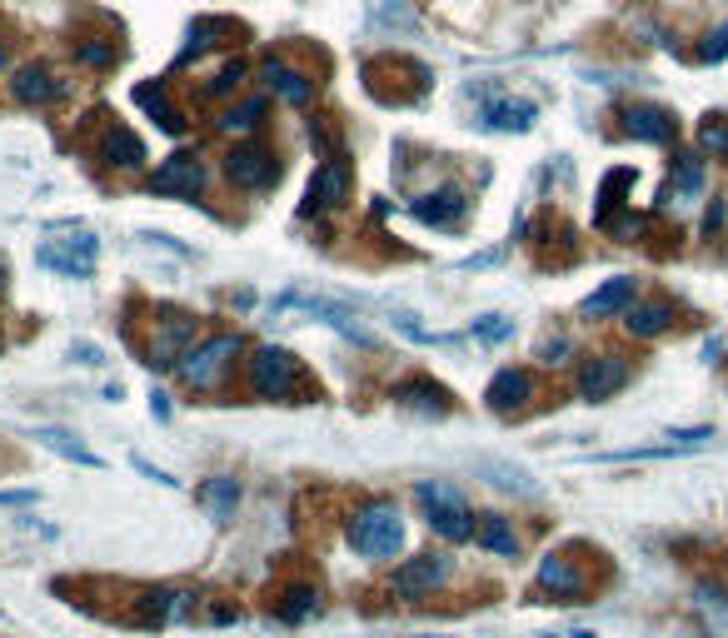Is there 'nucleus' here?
<instances>
[{
  "mask_svg": "<svg viewBox=\"0 0 728 638\" xmlns=\"http://www.w3.org/2000/svg\"><path fill=\"white\" fill-rule=\"evenodd\" d=\"M0 71H5V46H0Z\"/></svg>",
  "mask_w": 728,
  "mask_h": 638,
  "instance_id": "37998d69",
  "label": "nucleus"
},
{
  "mask_svg": "<svg viewBox=\"0 0 728 638\" xmlns=\"http://www.w3.org/2000/svg\"><path fill=\"white\" fill-rule=\"evenodd\" d=\"M240 85H245V60H225L220 71L210 75V81H205V100H220V95H235Z\"/></svg>",
  "mask_w": 728,
  "mask_h": 638,
  "instance_id": "c756f323",
  "label": "nucleus"
},
{
  "mask_svg": "<svg viewBox=\"0 0 728 638\" xmlns=\"http://www.w3.org/2000/svg\"><path fill=\"white\" fill-rule=\"evenodd\" d=\"M718 225H724V200H714V210H708V235H714Z\"/></svg>",
  "mask_w": 728,
  "mask_h": 638,
  "instance_id": "79ce46f5",
  "label": "nucleus"
},
{
  "mask_svg": "<svg viewBox=\"0 0 728 638\" xmlns=\"http://www.w3.org/2000/svg\"><path fill=\"white\" fill-rule=\"evenodd\" d=\"M71 355H75V359H81V365H106V359H100V349H95V344H85V340H81V344H75Z\"/></svg>",
  "mask_w": 728,
  "mask_h": 638,
  "instance_id": "4c0bfd02",
  "label": "nucleus"
},
{
  "mask_svg": "<svg viewBox=\"0 0 728 638\" xmlns=\"http://www.w3.org/2000/svg\"><path fill=\"white\" fill-rule=\"evenodd\" d=\"M350 185H354V170L344 155H329L325 165L310 175V189H305V214L315 210H335V205L350 200Z\"/></svg>",
  "mask_w": 728,
  "mask_h": 638,
  "instance_id": "39448f33",
  "label": "nucleus"
},
{
  "mask_svg": "<svg viewBox=\"0 0 728 638\" xmlns=\"http://www.w3.org/2000/svg\"><path fill=\"white\" fill-rule=\"evenodd\" d=\"M240 349H245V340H240V334H210V340L190 344L175 369H180V379H185L190 390L210 394V390H220V384H225V369L235 365Z\"/></svg>",
  "mask_w": 728,
  "mask_h": 638,
  "instance_id": "20e7f679",
  "label": "nucleus"
},
{
  "mask_svg": "<svg viewBox=\"0 0 728 638\" xmlns=\"http://www.w3.org/2000/svg\"><path fill=\"white\" fill-rule=\"evenodd\" d=\"M484 125H489V131H529V125H534V106H529V100H489V106H484Z\"/></svg>",
  "mask_w": 728,
  "mask_h": 638,
  "instance_id": "393cba45",
  "label": "nucleus"
},
{
  "mask_svg": "<svg viewBox=\"0 0 728 638\" xmlns=\"http://www.w3.org/2000/svg\"><path fill=\"white\" fill-rule=\"evenodd\" d=\"M674 324V305L669 299H644V305H629L623 309V330L634 334V340H654Z\"/></svg>",
  "mask_w": 728,
  "mask_h": 638,
  "instance_id": "6ab92c4d",
  "label": "nucleus"
},
{
  "mask_svg": "<svg viewBox=\"0 0 728 638\" xmlns=\"http://www.w3.org/2000/svg\"><path fill=\"white\" fill-rule=\"evenodd\" d=\"M489 409H499V414H509V409H524L529 400H534V379L524 375V369H499V375L489 379Z\"/></svg>",
  "mask_w": 728,
  "mask_h": 638,
  "instance_id": "dca6fc26",
  "label": "nucleus"
},
{
  "mask_svg": "<svg viewBox=\"0 0 728 638\" xmlns=\"http://www.w3.org/2000/svg\"><path fill=\"white\" fill-rule=\"evenodd\" d=\"M623 379H629V365L614 359V355H599V359H589V365L579 369V394H584L589 404H604Z\"/></svg>",
  "mask_w": 728,
  "mask_h": 638,
  "instance_id": "9d476101",
  "label": "nucleus"
},
{
  "mask_svg": "<svg viewBox=\"0 0 728 638\" xmlns=\"http://www.w3.org/2000/svg\"><path fill=\"white\" fill-rule=\"evenodd\" d=\"M75 60L90 65V71H106V65H116V40H100V36L81 40V46H75Z\"/></svg>",
  "mask_w": 728,
  "mask_h": 638,
  "instance_id": "2f4dec72",
  "label": "nucleus"
},
{
  "mask_svg": "<svg viewBox=\"0 0 728 638\" xmlns=\"http://www.w3.org/2000/svg\"><path fill=\"white\" fill-rule=\"evenodd\" d=\"M201 189H205L201 155H175V160H165L150 175V195H185V200H195Z\"/></svg>",
  "mask_w": 728,
  "mask_h": 638,
  "instance_id": "1a4fd4ad",
  "label": "nucleus"
},
{
  "mask_svg": "<svg viewBox=\"0 0 728 638\" xmlns=\"http://www.w3.org/2000/svg\"><path fill=\"white\" fill-rule=\"evenodd\" d=\"M565 349H569L565 340H549V344H544V365H559V355H565Z\"/></svg>",
  "mask_w": 728,
  "mask_h": 638,
  "instance_id": "ea45409f",
  "label": "nucleus"
},
{
  "mask_svg": "<svg viewBox=\"0 0 728 638\" xmlns=\"http://www.w3.org/2000/svg\"><path fill=\"white\" fill-rule=\"evenodd\" d=\"M259 120H265V100H245L240 110H225V120H220V131H230V135H250V131H259Z\"/></svg>",
  "mask_w": 728,
  "mask_h": 638,
  "instance_id": "7c9ffc66",
  "label": "nucleus"
},
{
  "mask_svg": "<svg viewBox=\"0 0 728 638\" xmlns=\"http://www.w3.org/2000/svg\"><path fill=\"white\" fill-rule=\"evenodd\" d=\"M235 499H240V484H235V479H225V474H220V479H205V484H201V504H210V514H215L220 524L235 514Z\"/></svg>",
  "mask_w": 728,
  "mask_h": 638,
  "instance_id": "cd10ccee",
  "label": "nucleus"
},
{
  "mask_svg": "<svg viewBox=\"0 0 728 638\" xmlns=\"http://www.w3.org/2000/svg\"><path fill=\"white\" fill-rule=\"evenodd\" d=\"M474 334H480L484 344H499V340H509V334H514V319H505V315H484V319H474Z\"/></svg>",
  "mask_w": 728,
  "mask_h": 638,
  "instance_id": "72a5a7b5",
  "label": "nucleus"
},
{
  "mask_svg": "<svg viewBox=\"0 0 728 638\" xmlns=\"http://www.w3.org/2000/svg\"><path fill=\"white\" fill-rule=\"evenodd\" d=\"M315 609H319V589H315V584H290V589L280 593V618H284V624H305Z\"/></svg>",
  "mask_w": 728,
  "mask_h": 638,
  "instance_id": "bb28decb",
  "label": "nucleus"
},
{
  "mask_svg": "<svg viewBox=\"0 0 728 638\" xmlns=\"http://www.w3.org/2000/svg\"><path fill=\"white\" fill-rule=\"evenodd\" d=\"M150 409H155V419H170V400L165 394H150Z\"/></svg>",
  "mask_w": 728,
  "mask_h": 638,
  "instance_id": "a19ab883",
  "label": "nucleus"
},
{
  "mask_svg": "<svg viewBox=\"0 0 728 638\" xmlns=\"http://www.w3.org/2000/svg\"><path fill=\"white\" fill-rule=\"evenodd\" d=\"M100 155H106V165H120V170H141L145 165V140L125 125H110L106 140H100Z\"/></svg>",
  "mask_w": 728,
  "mask_h": 638,
  "instance_id": "aec40b11",
  "label": "nucleus"
},
{
  "mask_svg": "<svg viewBox=\"0 0 728 638\" xmlns=\"http://www.w3.org/2000/svg\"><path fill=\"white\" fill-rule=\"evenodd\" d=\"M634 305V280L629 274H614V280H604L594 295L584 299V315L589 319H604V315H619V309Z\"/></svg>",
  "mask_w": 728,
  "mask_h": 638,
  "instance_id": "412c9836",
  "label": "nucleus"
},
{
  "mask_svg": "<svg viewBox=\"0 0 728 638\" xmlns=\"http://www.w3.org/2000/svg\"><path fill=\"white\" fill-rule=\"evenodd\" d=\"M245 375H250V390H255L259 400H300V394L310 390L300 359H294L290 349H280V344H259L255 355H250Z\"/></svg>",
  "mask_w": 728,
  "mask_h": 638,
  "instance_id": "f03ea898",
  "label": "nucleus"
},
{
  "mask_svg": "<svg viewBox=\"0 0 728 638\" xmlns=\"http://www.w3.org/2000/svg\"><path fill=\"white\" fill-rule=\"evenodd\" d=\"M414 214H420L424 225H459V220L470 214V195L459 185H445V189H435V195H420V200H414Z\"/></svg>",
  "mask_w": 728,
  "mask_h": 638,
  "instance_id": "f8f14e48",
  "label": "nucleus"
},
{
  "mask_svg": "<svg viewBox=\"0 0 728 638\" xmlns=\"http://www.w3.org/2000/svg\"><path fill=\"white\" fill-rule=\"evenodd\" d=\"M414 499L424 504V519H429V529H435L439 539H449V544L474 539V514L454 484H445V479H420V484H414Z\"/></svg>",
  "mask_w": 728,
  "mask_h": 638,
  "instance_id": "7ed1b4c3",
  "label": "nucleus"
},
{
  "mask_svg": "<svg viewBox=\"0 0 728 638\" xmlns=\"http://www.w3.org/2000/svg\"><path fill=\"white\" fill-rule=\"evenodd\" d=\"M36 504V489H0V508H25Z\"/></svg>",
  "mask_w": 728,
  "mask_h": 638,
  "instance_id": "e433bc0d",
  "label": "nucleus"
},
{
  "mask_svg": "<svg viewBox=\"0 0 728 638\" xmlns=\"http://www.w3.org/2000/svg\"><path fill=\"white\" fill-rule=\"evenodd\" d=\"M699 145L708 155H728V120H704L699 125Z\"/></svg>",
  "mask_w": 728,
  "mask_h": 638,
  "instance_id": "f704fd0d",
  "label": "nucleus"
},
{
  "mask_svg": "<svg viewBox=\"0 0 728 638\" xmlns=\"http://www.w3.org/2000/svg\"><path fill=\"white\" fill-rule=\"evenodd\" d=\"M36 439L46 444L50 454H60V459H71V464H85V469H106V459L95 450H85L75 434H65V429H36Z\"/></svg>",
  "mask_w": 728,
  "mask_h": 638,
  "instance_id": "b1692460",
  "label": "nucleus"
},
{
  "mask_svg": "<svg viewBox=\"0 0 728 638\" xmlns=\"http://www.w3.org/2000/svg\"><path fill=\"white\" fill-rule=\"evenodd\" d=\"M240 30H235V21H195L190 25V56L195 50H210V46H230Z\"/></svg>",
  "mask_w": 728,
  "mask_h": 638,
  "instance_id": "c85d7f7f",
  "label": "nucleus"
},
{
  "mask_svg": "<svg viewBox=\"0 0 728 638\" xmlns=\"http://www.w3.org/2000/svg\"><path fill=\"white\" fill-rule=\"evenodd\" d=\"M704 185V165L693 160V155H679V165H674V189L669 195H699Z\"/></svg>",
  "mask_w": 728,
  "mask_h": 638,
  "instance_id": "473e14b6",
  "label": "nucleus"
},
{
  "mask_svg": "<svg viewBox=\"0 0 728 638\" xmlns=\"http://www.w3.org/2000/svg\"><path fill=\"white\" fill-rule=\"evenodd\" d=\"M11 90H15V100H21V106H50V100H60L71 85L56 81L46 65H25V71H15Z\"/></svg>",
  "mask_w": 728,
  "mask_h": 638,
  "instance_id": "4468645a",
  "label": "nucleus"
},
{
  "mask_svg": "<svg viewBox=\"0 0 728 638\" xmlns=\"http://www.w3.org/2000/svg\"><path fill=\"white\" fill-rule=\"evenodd\" d=\"M389 400L404 404V409H420V414H449V394L439 390L435 379H400L395 390H389Z\"/></svg>",
  "mask_w": 728,
  "mask_h": 638,
  "instance_id": "f3484780",
  "label": "nucleus"
},
{
  "mask_svg": "<svg viewBox=\"0 0 728 638\" xmlns=\"http://www.w3.org/2000/svg\"><path fill=\"white\" fill-rule=\"evenodd\" d=\"M225 170H230V180L240 189H265L280 180V165H275V155L265 145H235L230 160H225Z\"/></svg>",
  "mask_w": 728,
  "mask_h": 638,
  "instance_id": "6e6552de",
  "label": "nucleus"
},
{
  "mask_svg": "<svg viewBox=\"0 0 728 638\" xmlns=\"http://www.w3.org/2000/svg\"><path fill=\"white\" fill-rule=\"evenodd\" d=\"M135 469H141L145 479H160V484H180V479H170L165 469H155V464H145V459H135Z\"/></svg>",
  "mask_w": 728,
  "mask_h": 638,
  "instance_id": "58836bf2",
  "label": "nucleus"
},
{
  "mask_svg": "<svg viewBox=\"0 0 728 638\" xmlns=\"http://www.w3.org/2000/svg\"><path fill=\"white\" fill-rule=\"evenodd\" d=\"M449 554H414L404 559L400 568H395V593L400 599H429V593L439 589V584L449 579Z\"/></svg>",
  "mask_w": 728,
  "mask_h": 638,
  "instance_id": "423d86ee",
  "label": "nucleus"
},
{
  "mask_svg": "<svg viewBox=\"0 0 728 638\" xmlns=\"http://www.w3.org/2000/svg\"><path fill=\"white\" fill-rule=\"evenodd\" d=\"M474 539H480L489 554H505V559L519 554V533H514V524H509L505 514H484L480 529H474Z\"/></svg>",
  "mask_w": 728,
  "mask_h": 638,
  "instance_id": "a878e982",
  "label": "nucleus"
},
{
  "mask_svg": "<svg viewBox=\"0 0 728 638\" xmlns=\"http://www.w3.org/2000/svg\"><path fill=\"white\" fill-rule=\"evenodd\" d=\"M539 589L554 593V599H565V603H579L584 599V579H579V568L569 564L565 554H549L539 564Z\"/></svg>",
  "mask_w": 728,
  "mask_h": 638,
  "instance_id": "a211bd4d",
  "label": "nucleus"
},
{
  "mask_svg": "<svg viewBox=\"0 0 728 638\" xmlns=\"http://www.w3.org/2000/svg\"><path fill=\"white\" fill-rule=\"evenodd\" d=\"M623 131L634 135V140L669 145L674 135H679V120H674L669 110H658V106H629L623 110Z\"/></svg>",
  "mask_w": 728,
  "mask_h": 638,
  "instance_id": "ddd939ff",
  "label": "nucleus"
},
{
  "mask_svg": "<svg viewBox=\"0 0 728 638\" xmlns=\"http://www.w3.org/2000/svg\"><path fill=\"white\" fill-rule=\"evenodd\" d=\"M95 255H100V245H95L90 235H75V240H65V245H40L36 260L46 265V270H56V274L90 280V274H95Z\"/></svg>",
  "mask_w": 728,
  "mask_h": 638,
  "instance_id": "0eeeda50",
  "label": "nucleus"
},
{
  "mask_svg": "<svg viewBox=\"0 0 728 638\" xmlns=\"http://www.w3.org/2000/svg\"><path fill=\"white\" fill-rule=\"evenodd\" d=\"M350 544L360 549L364 559H395V549L404 544V524H400V508L389 499H369V504L354 508L350 519Z\"/></svg>",
  "mask_w": 728,
  "mask_h": 638,
  "instance_id": "f257e3e1",
  "label": "nucleus"
},
{
  "mask_svg": "<svg viewBox=\"0 0 728 638\" xmlns=\"http://www.w3.org/2000/svg\"><path fill=\"white\" fill-rule=\"evenodd\" d=\"M699 56H704V60H724V56H728V21L704 40V50H699Z\"/></svg>",
  "mask_w": 728,
  "mask_h": 638,
  "instance_id": "c9c22d12",
  "label": "nucleus"
},
{
  "mask_svg": "<svg viewBox=\"0 0 728 638\" xmlns=\"http://www.w3.org/2000/svg\"><path fill=\"white\" fill-rule=\"evenodd\" d=\"M259 81L270 85L284 106H310V95H315V81H310L305 71H294L290 60H275V56L259 65Z\"/></svg>",
  "mask_w": 728,
  "mask_h": 638,
  "instance_id": "9b49d317",
  "label": "nucleus"
},
{
  "mask_svg": "<svg viewBox=\"0 0 728 638\" xmlns=\"http://www.w3.org/2000/svg\"><path fill=\"white\" fill-rule=\"evenodd\" d=\"M190 340H195V319L170 315L150 340V365H180V355H185Z\"/></svg>",
  "mask_w": 728,
  "mask_h": 638,
  "instance_id": "2eb2a0df",
  "label": "nucleus"
},
{
  "mask_svg": "<svg viewBox=\"0 0 728 638\" xmlns=\"http://www.w3.org/2000/svg\"><path fill=\"white\" fill-rule=\"evenodd\" d=\"M135 106H141L145 115L160 120V131L185 135V115H180V110L170 106V95H165V85H160V81H155V85H141V90H135Z\"/></svg>",
  "mask_w": 728,
  "mask_h": 638,
  "instance_id": "4be33fe9",
  "label": "nucleus"
},
{
  "mask_svg": "<svg viewBox=\"0 0 728 638\" xmlns=\"http://www.w3.org/2000/svg\"><path fill=\"white\" fill-rule=\"evenodd\" d=\"M474 469H480L494 489H509V494H524V499L539 494V484H534V479H529V474L519 469V464H509V459H480Z\"/></svg>",
  "mask_w": 728,
  "mask_h": 638,
  "instance_id": "5701e85b",
  "label": "nucleus"
}]
</instances>
